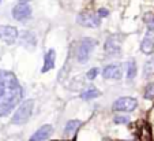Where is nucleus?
Here are the masks:
<instances>
[{"mask_svg": "<svg viewBox=\"0 0 154 141\" xmlns=\"http://www.w3.org/2000/svg\"><path fill=\"white\" fill-rule=\"evenodd\" d=\"M97 96H100V91H98V89H96L94 86H89V88L85 89V91L81 93V97H82L83 100L96 99Z\"/></svg>", "mask_w": 154, "mask_h": 141, "instance_id": "14", "label": "nucleus"}, {"mask_svg": "<svg viewBox=\"0 0 154 141\" xmlns=\"http://www.w3.org/2000/svg\"><path fill=\"white\" fill-rule=\"evenodd\" d=\"M23 89L11 71L0 70V117L10 114L22 100Z\"/></svg>", "mask_w": 154, "mask_h": 141, "instance_id": "1", "label": "nucleus"}, {"mask_svg": "<svg viewBox=\"0 0 154 141\" xmlns=\"http://www.w3.org/2000/svg\"><path fill=\"white\" fill-rule=\"evenodd\" d=\"M12 17L14 19L22 22V21H27L32 17V8L27 3H19L12 8Z\"/></svg>", "mask_w": 154, "mask_h": 141, "instance_id": "6", "label": "nucleus"}, {"mask_svg": "<svg viewBox=\"0 0 154 141\" xmlns=\"http://www.w3.org/2000/svg\"><path fill=\"white\" fill-rule=\"evenodd\" d=\"M97 45V41L91 37H85L81 40L78 48H76V60L79 63H86L90 58L91 52L94 51V47Z\"/></svg>", "mask_w": 154, "mask_h": 141, "instance_id": "3", "label": "nucleus"}, {"mask_svg": "<svg viewBox=\"0 0 154 141\" xmlns=\"http://www.w3.org/2000/svg\"><path fill=\"white\" fill-rule=\"evenodd\" d=\"M20 45H23L27 50H34L35 45H37V38H35V34L29 30H25V32L20 33Z\"/></svg>", "mask_w": 154, "mask_h": 141, "instance_id": "11", "label": "nucleus"}, {"mask_svg": "<svg viewBox=\"0 0 154 141\" xmlns=\"http://www.w3.org/2000/svg\"><path fill=\"white\" fill-rule=\"evenodd\" d=\"M78 24L85 27H98L101 25V17L98 14L82 12L78 17Z\"/></svg>", "mask_w": 154, "mask_h": 141, "instance_id": "5", "label": "nucleus"}, {"mask_svg": "<svg viewBox=\"0 0 154 141\" xmlns=\"http://www.w3.org/2000/svg\"><path fill=\"white\" fill-rule=\"evenodd\" d=\"M143 22L149 26V30L154 29V12H146L143 17Z\"/></svg>", "mask_w": 154, "mask_h": 141, "instance_id": "18", "label": "nucleus"}, {"mask_svg": "<svg viewBox=\"0 0 154 141\" xmlns=\"http://www.w3.org/2000/svg\"><path fill=\"white\" fill-rule=\"evenodd\" d=\"M51 133H52V126H51V125H44L37 132L33 133V136L30 137L29 141H44L49 137Z\"/></svg>", "mask_w": 154, "mask_h": 141, "instance_id": "13", "label": "nucleus"}, {"mask_svg": "<svg viewBox=\"0 0 154 141\" xmlns=\"http://www.w3.org/2000/svg\"><path fill=\"white\" fill-rule=\"evenodd\" d=\"M97 74H98V69H97V67H93V69H90V70L87 71L86 77H87V79H90V81H93V79L97 77Z\"/></svg>", "mask_w": 154, "mask_h": 141, "instance_id": "21", "label": "nucleus"}, {"mask_svg": "<svg viewBox=\"0 0 154 141\" xmlns=\"http://www.w3.org/2000/svg\"><path fill=\"white\" fill-rule=\"evenodd\" d=\"M26 2H29V0H20V3H26Z\"/></svg>", "mask_w": 154, "mask_h": 141, "instance_id": "23", "label": "nucleus"}, {"mask_svg": "<svg viewBox=\"0 0 154 141\" xmlns=\"http://www.w3.org/2000/svg\"><path fill=\"white\" fill-rule=\"evenodd\" d=\"M81 126V120L78 119H71L68 120L67 123H66V126H64V133L66 134H72L74 132H76V129Z\"/></svg>", "mask_w": 154, "mask_h": 141, "instance_id": "15", "label": "nucleus"}, {"mask_svg": "<svg viewBox=\"0 0 154 141\" xmlns=\"http://www.w3.org/2000/svg\"><path fill=\"white\" fill-rule=\"evenodd\" d=\"M138 73V67H137V62L134 59H131L130 62L127 63V79H132L135 78Z\"/></svg>", "mask_w": 154, "mask_h": 141, "instance_id": "16", "label": "nucleus"}, {"mask_svg": "<svg viewBox=\"0 0 154 141\" xmlns=\"http://www.w3.org/2000/svg\"><path fill=\"white\" fill-rule=\"evenodd\" d=\"M138 107V101L134 97H119L113 103V111H120V112H131L134 111Z\"/></svg>", "mask_w": 154, "mask_h": 141, "instance_id": "4", "label": "nucleus"}, {"mask_svg": "<svg viewBox=\"0 0 154 141\" xmlns=\"http://www.w3.org/2000/svg\"><path fill=\"white\" fill-rule=\"evenodd\" d=\"M123 75V70L122 66L112 63V65L105 66V69L102 70V77L105 79H120Z\"/></svg>", "mask_w": 154, "mask_h": 141, "instance_id": "8", "label": "nucleus"}, {"mask_svg": "<svg viewBox=\"0 0 154 141\" xmlns=\"http://www.w3.org/2000/svg\"><path fill=\"white\" fill-rule=\"evenodd\" d=\"M104 50L106 55H117L120 53V41H119V37L117 36H111V37L106 38L104 45Z\"/></svg>", "mask_w": 154, "mask_h": 141, "instance_id": "9", "label": "nucleus"}, {"mask_svg": "<svg viewBox=\"0 0 154 141\" xmlns=\"http://www.w3.org/2000/svg\"><path fill=\"white\" fill-rule=\"evenodd\" d=\"M153 74H154V56L147 59V62L145 63V67H143V75L145 77H150Z\"/></svg>", "mask_w": 154, "mask_h": 141, "instance_id": "17", "label": "nucleus"}, {"mask_svg": "<svg viewBox=\"0 0 154 141\" xmlns=\"http://www.w3.org/2000/svg\"><path fill=\"white\" fill-rule=\"evenodd\" d=\"M140 51L146 55H151L154 51V32L153 30H147L143 37L142 43H140Z\"/></svg>", "mask_w": 154, "mask_h": 141, "instance_id": "10", "label": "nucleus"}, {"mask_svg": "<svg viewBox=\"0 0 154 141\" xmlns=\"http://www.w3.org/2000/svg\"><path fill=\"white\" fill-rule=\"evenodd\" d=\"M143 96H145V99H147V100L154 99V82H150L147 86H146Z\"/></svg>", "mask_w": 154, "mask_h": 141, "instance_id": "19", "label": "nucleus"}, {"mask_svg": "<svg viewBox=\"0 0 154 141\" xmlns=\"http://www.w3.org/2000/svg\"><path fill=\"white\" fill-rule=\"evenodd\" d=\"M0 38L7 44H14L18 38V30L14 26H0Z\"/></svg>", "mask_w": 154, "mask_h": 141, "instance_id": "7", "label": "nucleus"}, {"mask_svg": "<svg viewBox=\"0 0 154 141\" xmlns=\"http://www.w3.org/2000/svg\"><path fill=\"white\" fill-rule=\"evenodd\" d=\"M33 107H34L33 100H25V101H22L20 106L18 107V110L15 111V114L12 115L11 123H14V125L26 123L33 114Z\"/></svg>", "mask_w": 154, "mask_h": 141, "instance_id": "2", "label": "nucleus"}, {"mask_svg": "<svg viewBox=\"0 0 154 141\" xmlns=\"http://www.w3.org/2000/svg\"><path fill=\"white\" fill-rule=\"evenodd\" d=\"M0 2H2V0H0Z\"/></svg>", "mask_w": 154, "mask_h": 141, "instance_id": "24", "label": "nucleus"}, {"mask_svg": "<svg viewBox=\"0 0 154 141\" xmlns=\"http://www.w3.org/2000/svg\"><path fill=\"white\" fill-rule=\"evenodd\" d=\"M55 63H56V52L55 50H49L44 56V65L42 69H41V73H48L49 70H52L55 67Z\"/></svg>", "mask_w": 154, "mask_h": 141, "instance_id": "12", "label": "nucleus"}, {"mask_svg": "<svg viewBox=\"0 0 154 141\" xmlns=\"http://www.w3.org/2000/svg\"><path fill=\"white\" fill-rule=\"evenodd\" d=\"M113 120H115V123H117V125H125V123H128V122H130V118H128V117H123V115H116Z\"/></svg>", "mask_w": 154, "mask_h": 141, "instance_id": "20", "label": "nucleus"}, {"mask_svg": "<svg viewBox=\"0 0 154 141\" xmlns=\"http://www.w3.org/2000/svg\"><path fill=\"white\" fill-rule=\"evenodd\" d=\"M97 14H98L101 18H104V17H108V15H109V11H108L106 8H100L98 11H97Z\"/></svg>", "mask_w": 154, "mask_h": 141, "instance_id": "22", "label": "nucleus"}]
</instances>
